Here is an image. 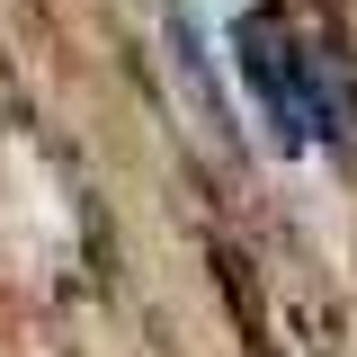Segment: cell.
Masks as SVG:
<instances>
[{"label": "cell", "mask_w": 357, "mask_h": 357, "mask_svg": "<svg viewBox=\"0 0 357 357\" xmlns=\"http://www.w3.org/2000/svg\"><path fill=\"white\" fill-rule=\"evenodd\" d=\"M232 54H241V81H250V98L268 107V134H277L286 152H312V143H321V152H349V107H340L331 63H321L277 9H241Z\"/></svg>", "instance_id": "1"}]
</instances>
